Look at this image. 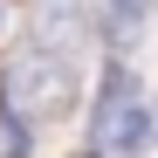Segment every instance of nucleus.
<instances>
[{
  "label": "nucleus",
  "instance_id": "2",
  "mask_svg": "<svg viewBox=\"0 0 158 158\" xmlns=\"http://www.w3.org/2000/svg\"><path fill=\"white\" fill-rule=\"evenodd\" d=\"M151 144V110H144V96H131L124 103V117L110 124V138H103V151H117V158H138Z\"/></svg>",
  "mask_w": 158,
  "mask_h": 158
},
{
  "label": "nucleus",
  "instance_id": "1",
  "mask_svg": "<svg viewBox=\"0 0 158 158\" xmlns=\"http://www.w3.org/2000/svg\"><path fill=\"white\" fill-rule=\"evenodd\" d=\"M7 103L28 110V124L62 117L69 103H76V62L69 55H28V62L7 76Z\"/></svg>",
  "mask_w": 158,
  "mask_h": 158
},
{
  "label": "nucleus",
  "instance_id": "3",
  "mask_svg": "<svg viewBox=\"0 0 158 158\" xmlns=\"http://www.w3.org/2000/svg\"><path fill=\"white\" fill-rule=\"evenodd\" d=\"M144 14H151V0H110V35H131Z\"/></svg>",
  "mask_w": 158,
  "mask_h": 158
}]
</instances>
